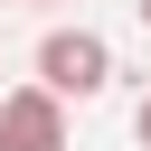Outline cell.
I'll return each instance as SVG.
<instances>
[{
	"label": "cell",
	"mask_w": 151,
	"mask_h": 151,
	"mask_svg": "<svg viewBox=\"0 0 151 151\" xmlns=\"http://www.w3.org/2000/svg\"><path fill=\"white\" fill-rule=\"evenodd\" d=\"M38 85L66 94V104H94V94L113 85V47H104V28H47V38H38Z\"/></svg>",
	"instance_id": "obj_1"
},
{
	"label": "cell",
	"mask_w": 151,
	"mask_h": 151,
	"mask_svg": "<svg viewBox=\"0 0 151 151\" xmlns=\"http://www.w3.org/2000/svg\"><path fill=\"white\" fill-rule=\"evenodd\" d=\"M0 151H66V94L9 85L0 94Z\"/></svg>",
	"instance_id": "obj_2"
},
{
	"label": "cell",
	"mask_w": 151,
	"mask_h": 151,
	"mask_svg": "<svg viewBox=\"0 0 151 151\" xmlns=\"http://www.w3.org/2000/svg\"><path fill=\"white\" fill-rule=\"evenodd\" d=\"M132 142H142V151H151V94H142V104H132Z\"/></svg>",
	"instance_id": "obj_3"
},
{
	"label": "cell",
	"mask_w": 151,
	"mask_h": 151,
	"mask_svg": "<svg viewBox=\"0 0 151 151\" xmlns=\"http://www.w3.org/2000/svg\"><path fill=\"white\" fill-rule=\"evenodd\" d=\"M132 9H142V28H151V0H132Z\"/></svg>",
	"instance_id": "obj_4"
}]
</instances>
